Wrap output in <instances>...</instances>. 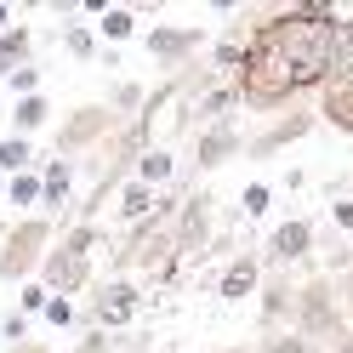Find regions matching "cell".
Here are the masks:
<instances>
[{"mask_svg": "<svg viewBox=\"0 0 353 353\" xmlns=\"http://www.w3.org/2000/svg\"><path fill=\"white\" fill-rule=\"evenodd\" d=\"M251 285H256V262L245 256V262H234V268H228V279H223V296H245Z\"/></svg>", "mask_w": 353, "mask_h": 353, "instance_id": "5", "label": "cell"}, {"mask_svg": "<svg viewBox=\"0 0 353 353\" xmlns=\"http://www.w3.org/2000/svg\"><path fill=\"white\" fill-rule=\"evenodd\" d=\"M29 160V143H6L0 148V165H23Z\"/></svg>", "mask_w": 353, "mask_h": 353, "instance_id": "14", "label": "cell"}, {"mask_svg": "<svg viewBox=\"0 0 353 353\" xmlns=\"http://www.w3.org/2000/svg\"><path fill=\"white\" fill-rule=\"evenodd\" d=\"M46 319H52V325H74V314H69V302H63V296L46 302Z\"/></svg>", "mask_w": 353, "mask_h": 353, "instance_id": "13", "label": "cell"}, {"mask_svg": "<svg viewBox=\"0 0 353 353\" xmlns=\"http://www.w3.org/2000/svg\"><path fill=\"white\" fill-rule=\"evenodd\" d=\"M245 211H251V216L268 211V188H245Z\"/></svg>", "mask_w": 353, "mask_h": 353, "instance_id": "16", "label": "cell"}, {"mask_svg": "<svg viewBox=\"0 0 353 353\" xmlns=\"http://www.w3.org/2000/svg\"><path fill=\"white\" fill-rule=\"evenodd\" d=\"M23 52H29V34H0V69H12Z\"/></svg>", "mask_w": 353, "mask_h": 353, "instance_id": "7", "label": "cell"}, {"mask_svg": "<svg viewBox=\"0 0 353 353\" xmlns=\"http://www.w3.org/2000/svg\"><path fill=\"white\" fill-rule=\"evenodd\" d=\"M336 223H342V228L353 234V200H336Z\"/></svg>", "mask_w": 353, "mask_h": 353, "instance_id": "17", "label": "cell"}, {"mask_svg": "<svg viewBox=\"0 0 353 353\" xmlns=\"http://www.w3.org/2000/svg\"><path fill=\"white\" fill-rule=\"evenodd\" d=\"M330 63H336V29L330 23H285L262 57L251 63V97H279V92H296L302 80H319Z\"/></svg>", "mask_w": 353, "mask_h": 353, "instance_id": "1", "label": "cell"}, {"mask_svg": "<svg viewBox=\"0 0 353 353\" xmlns=\"http://www.w3.org/2000/svg\"><path fill=\"white\" fill-rule=\"evenodd\" d=\"M46 120V97H23L17 103V125H40Z\"/></svg>", "mask_w": 353, "mask_h": 353, "instance_id": "9", "label": "cell"}, {"mask_svg": "<svg viewBox=\"0 0 353 353\" xmlns=\"http://www.w3.org/2000/svg\"><path fill=\"white\" fill-rule=\"evenodd\" d=\"M148 46L160 52V57H183V52L194 46V34H188V29H160V34L148 40Z\"/></svg>", "mask_w": 353, "mask_h": 353, "instance_id": "4", "label": "cell"}, {"mask_svg": "<svg viewBox=\"0 0 353 353\" xmlns=\"http://www.w3.org/2000/svg\"><path fill=\"white\" fill-rule=\"evenodd\" d=\"M29 353H40V347H29Z\"/></svg>", "mask_w": 353, "mask_h": 353, "instance_id": "20", "label": "cell"}, {"mask_svg": "<svg viewBox=\"0 0 353 353\" xmlns=\"http://www.w3.org/2000/svg\"><path fill=\"white\" fill-rule=\"evenodd\" d=\"M274 353H302V342H296V336H285V342H274Z\"/></svg>", "mask_w": 353, "mask_h": 353, "instance_id": "18", "label": "cell"}, {"mask_svg": "<svg viewBox=\"0 0 353 353\" xmlns=\"http://www.w3.org/2000/svg\"><path fill=\"white\" fill-rule=\"evenodd\" d=\"M307 251V223H285L274 234V256H302Z\"/></svg>", "mask_w": 353, "mask_h": 353, "instance_id": "3", "label": "cell"}, {"mask_svg": "<svg viewBox=\"0 0 353 353\" xmlns=\"http://www.w3.org/2000/svg\"><path fill=\"white\" fill-rule=\"evenodd\" d=\"M160 176H171V154L165 148H148L143 154V183H160Z\"/></svg>", "mask_w": 353, "mask_h": 353, "instance_id": "6", "label": "cell"}, {"mask_svg": "<svg viewBox=\"0 0 353 353\" xmlns=\"http://www.w3.org/2000/svg\"><path fill=\"white\" fill-rule=\"evenodd\" d=\"M103 34L125 40V34H131V17H125V12H108V17H103Z\"/></svg>", "mask_w": 353, "mask_h": 353, "instance_id": "12", "label": "cell"}, {"mask_svg": "<svg viewBox=\"0 0 353 353\" xmlns=\"http://www.w3.org/2000/svg\"><path fill=\"white\" fill-rule=\"evenodd\" d=\"M0 29H6V6H0Z\"/></svg>", "mask_w": 353, "mask_h": 353, "instance_id": "19", "label": "cell"}, {"mask_svg": "<svg viewBox=\"0 0 353 353\" xmlns=\"http://www.w3.org/2000/svg\"><path fill=\"white\" fill-rule=\"evenodd\" d=\"M46 194H52V200H63V194H69V165H52V176H46Z\"/></svg>", "mask_w": 353, "mask_h": 353, "instance_id": "11", "label": "cell"}, {"mask_svg": "<svg viewBox=\"0 0 353 353\" xmlns=\"http://www.w3.org/2000/svg\"><path fill=\"white\" fill-rule=\"evenodd\" d=\"M148 200H154V194H148V183H137V188H125L120 211H125V216H143V211H148Z\"/></svg>", "mask_w": 353, "mask_h": 353, "instance_id": "8", "label": "cell"}, {"mask_svg": "<svg viewBox=\"0 0 353 353\" xmlns=\"http://www.w3.org/2000/svg\"><path fill=\"white\" fill-rule=\"evenodd\" d=\"M131 314H137V291L131 285H108L97 296V325H125Z\"/></svg>", "mask_w": 353, "mask_h": 353, "instance_id": "2", "label": "cell"}, {"mask_svg": "<svg viewBox=\"0 0 353 353\" xmlns=\"http://www.w3.org/2000/svg\"><path fill=\"white\" fill-rule=\"evenodd\" d=\"M69 52H74V57H92V52H97V40H92V34H80V29H74V34H69Z\"/></svg>", "mask_w": 353, "mask_h": 353, "instance_id": "15", "label": "cell"}, {"mask_svg": "<svg viewBox=\"0 0 353 353\" xmlns=\"http://www.w3.org/2000/svg\"><path fill=\"white\" fill-rule=\"evenodd\" d=\"M6 194H12L17 205H29L34 194H40V183H34V176H12V188H6Z\"/></svg>", "mask_w": 353, "mask_h": 353, "instance_id": "10", "label": "cell"}]
</instances>
